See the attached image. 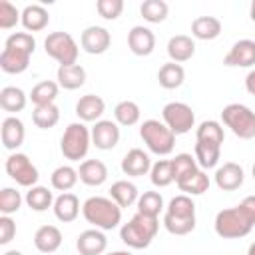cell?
I'll return each mask as SVG.
<instances>
[{
    "mask_svg": "<svg viewBox=\"0 0 255 255\" xmlns=\"http://www.w3.org/2000/svg\"><path fill=\"white\" fill-rule=\"evenodd\" d=\"M82 215L90 225L102 231L116 229L122 223V207L112 197H104V195L88 197L82 203Z\"/></svg>",
    "mask_w": 255,
    "mask_h": 255,
    "instance_id": "cell-1",
    "label": "cell"
},
{
    "mask_svg": "<svg viewBox=\"0 0 255 255\" xmlns=\"http://www.w3.org/2000/svg\"><path fill=\"white\" fill-rule=\"evenodd\" d=\"M163 225L171 235H187L195 229V203L191 195H175L169 199L163 215Z\"/></svg>",
    "mask_w": 255,
    "mask_h": 255,
    "instance_id": "cell-2",
    "label": "cell"
},
{
    "mask_svg": "<svg viewBox=\"0 0 255 255\" xmlns=\"http://www.w3.org/2000/svg\"><path fill=\"white\" fill-rule=\"evenodd\" d=\"M157 229H159V219L157 217L135 213L128 223L122 225L120 239L131 249H145V247L151 245L153 237L157 235Z\"/></svg>",
    "mask_w": 255,
    "mask_h": 255,
    "instance_id": "cell-3",
    "label": "cell"
},
{
    "mask_svg": "<svg viewBox=\"0 0 255 255\" xmlns=\"http://www.w3.org/2000/svg\"><path fill=\"white\" fill-rule=\"evenodd\" d=\"M92 145V129L84 122H74L64 129L60 139V151L70 161H80L88 155Z\"/></svg>",
    "mask_w": 255,
    "mask_h": 255,
    "instance_id": "cell-4",
    "label": "cell"
},
{
    "mask_svg": "<svg viewBox=\"0 0 255 255\" xmlns=\"http://www.w3.org/2000/svg\"><path fill=\"white\" fill-rule=\"evenodd\" d=\"M139 137L155 155H169L175 147V133L159 120H145L139 126Z\"/></svg>",
    "mask_w": 255,
    "mask_h": 255,
    "instance_id": "cell-5",
    "label": "cell"
},
{
    "mask_svg": "<svg viewBox=\"0 0 255 255\" xmlns=\"http://www.w3.org/2000/svg\"><path fill=\"white\" fill-rule=\"evenodd\" d=\"M221 122L239 139L255 137V112L245 104H227L221 110Z\"/></svg>",
    "mask_w": 255,
    "mask_h": 255,
    "instance_id": "cell-6",
    "label": "cell"
},
{
    "mask_svg": "<svg viewBox=\"0 0 255 255\" xmlns=\"http://www.w3.org/2000/svg\"><path fill=\"white\" fill-rule=\"evenodd\" d=\"M213 227H215V233L223 239H241V237L249 235V231L253 229V223L235 205V207L217 211Z\"/></svg>",
    "mask_w": 255,
    "mask_h": 255,
    "instance_id": "cell-7",
    "label": "cell"
},
{
    "mask_svg": "<svg viewBox=\"0 0 255 255\" xmlns=\"http://www.w3.org/2000/svg\"><path fill=\"white\" fill-rule=\"evenodd\" d=\"M44 50L50 58H54L60 66L78 64L80 48L70 32H52L44 40Z\"/></svg>",
    "mask_w": 255,
    "mask_h": 255,
    "instance_id": "cell-8",
    "label": "cell"
},
{
    "mask_svg": "<svg viewBox=\"0 0 255 255\" xmlns=\"http://www.w3.org/2000/svg\"><path fill=\"white\" fill-rule=\"evenodd\" d=\"M6 173L22 187H34L40 179V173H38V167L32 163V159L26 155V153H20V151H14L6 157Z\"/></svg>",
    "mask_w": 255,
    "mask_h": 255,
    "instance_id": "cell-9",
    "label": "cell"
},
{
    "mask_svg": "<svg viewBox=\"0 0 255 255\" xmlns=\"http://www.w3.org/2000/svg\"><path fill=\"white\" fill-rule=\"evenodd\" d=\"M161 118H163V124L175 135H183V133H187L195 126V114L183 102H169V104H165L163 110H161Z\"/></svg>",
    "mask_w": 255,
    "mask_h": 255,
    "instance_id": "cell-10",
    "label": "cell"
},
{
    "mask_svg": "<svg viewBox=\"0 0 255 255\" xmlns=\"http://www.w3.org/2000/svg\"><path fill=\"white\" fill-rule=\"evenodd\" d=\"M80 46L84 52L100 56L112 46V34L104 26H88L80 36Z\"/></svg>",
    "mask_w": 255,
    "mask_h": 255,
    "instance_id": "cell-11",
    "label": "cell"
},
{
    "mask_svg": "<svg viewBox=\"0 0 255 255\" xmlns=\"http://www.w3.org/2000/svg\"><path fill=\"white\" fill-rule=\"evenodd\" d=\"M120 141V126L112 120H100L94 124L92 128V143L102 149V151H108V149H114Z\"/></svg>",
    "mask_w": 255,
    "mask_h": 255,
    "instance_id": "cell-12",
    "label": "cell"
},
{
    "mask_svg": "<svg viewBox=\"0 0 255 255\" xmlns=\"http://www.w3.org/2000/svg\"><path fill=\"white\" fill-rule=\"evenodd\" d=\"M225 66H235V68H251L255 66V40L243 38L237 40L231 50L223 58Z\"/></svg>",
    "mask_w": 255,
    "mask_h": 255,
    "instance_id": "cell-13",
    "label": "cell"
},
{
    "mask_svg": "<svg viewBox=\"0 0 255 255\" xmlns=\"http://www.w3.org/2000/svg\"><path fill=\"white\" fill-rule=\"evenodd\" d=\"M76 249L80 255H104L108 249V237L102 229H86L78 235Z\"/></svg>",
    "mask_w": 255,
    "mask_h": 255,
    "instance_id": "cell-14",
    "label": "cell"
},
{
    "mask_svg": "<svg viewBox=\"0 0 255 255\" xmlns=\"http://www.w3.org/2000/svg\"><path fill=\"white\" fill-rule=\"evenodd\" d=\"M215 185L221 189V191H235L243 185V179H245V173H243V167L235 161H227L223 165H219L215 169Z\"/></svg>",
    "mask_w": 255,
    "mask_h": 255,
    "instance_id": "cell-15",
    "label": "cell"
},
{
    "mask_svg": "<svg viewBox=\"0 0 255 255\" xmlns=\"http://www.w3.org/2000/svg\"><path fill=\"white\" fill-rule=\"evenodd\" d=\"M0 137H2V145L8 151H16L24 143V137H26V129H24L22 120L16 116L4 118L2 126H0Z\"/></svg>",
    "mask_w": 255,
    "mask_h": 255,
    "instance_id": "cell-16",
    "label": "cell"
},
{
    "mask_svg": "<svg viewBox=\"0 0 255 255\" xmlns=\"http://www.w3.org/2000/svg\"><path fill=\"white\" fill-rule=\"evenodd\" d=\"M30 58H32V52L4 46V50L0 54V70L6 74H22L28 70Z\"/></svg>",
    "mask_w": 255,
    "mask_h": 255,
    "instance_id": "cell-17",
    "label": "cell"
},
{
    "mask_svg": "<svg viewBox=\"0 0 255 255\" xmlns=\"http://www.w3.org/2000/svg\"><path fill=\"white\" fill-rule=\"evenodd\" d=\"M128 46L135 56H149L155 48V34L147 26H133L128 32Z\"/></svg>",
    "mask_w": 255,
    "mask_h": 255,
    "instance_id": "cell-18",
    "label": "cell"
},
{
    "mask_svg": "<svg viewBox=\"0 0 255 255\" xmlns=\"http://www.w3.org/2000/svg\"><path fill=\"white\" fill-rule=\"evenodd\" d=\"M151 165L153 163H151L149 155L143 149H139V147L129 149L124 155V159H122V171L128 177H141V175H145V173L151 171Z\"/></svg>",
    "mask_w": 255,
    "mask_h": 255,
    "instance_id": "cell-19",
    "label": "cell"
},
{
    "mask_svg": "<svg viewBox=\"0 0 255 255\" xmlns=\"http://www.w3.org/2000/svg\"><path fill=\"white\" fill-rule=\"evenodd\" d=\"M106 112V102L96 94H86L76 102V116L80 122H100Z\"/></svg>",
    "mask_w": 255,
    "mask_h": 255,
    "instance_id": "cell-20",
    "label": "cell"
},
{
    "mask_svg": "<svg viewBox=\"0 0 255 255\" xmlns=\"http://www.w3.org/2000/svg\"><path fill=\"white\" fill-rule=\"evenodd\" d=\"M80 181L88 187H100L108 179V165L102 159H84L78 169Z\"/></svg>",
    "mask_w": 255,
    "mask_h": 255,
    "instance_id": "cell-21",
    "label": "cell"
},
{
    "mask_svg": "<svg viewBox=\"0 0 255 255\" xmlns=\"http://www.w3.org/2000/svg\"><path fill=\"white\" fill-rule=\"evenodd\" d=\"M195 54V42L191 36H185V34H175L169 38L167 42V56L171 62L175 64H181V62H187L191 60Z\"/></svg>",
    "mask_w": 255,
    "mask_h": 255,
    "instance_id": "cell-22",
    "label": "cell"
},
{
    "mask_svg": "<svg viewBox=\"0 0 255 255\" xmlns=\"http://www.w3.org/2000/svg\"><path fill=\"white\" fill-rule=\"evenodd\" d=\"M54 215L58 221L62 223H72L78 215H80V199L78 195L66 191V193H60L56 199H54Z\"/></svg>",
    "mask_w": 255,
    "mask_h": 255,
    "instance_id": "cell-23",
    "label": "cell"
},
{
    "mask_svg": "<svg viewBox=\"0 0 255 255\" xmlns=\"http://www.w3.org/2000/svg\"><path fill=\"white\" fill-rule=\"evenodd\" d=\"M62 245V231L56 225H42L34 233V247L40 253H54Z\"/></svg>",
    "mask_w": 255,
    "mask_h": 255,
    "instance_id": "cell-24",
    "label": "cell"
},
{
    "mask_svg": "<svg viewBox=\"0 0 255 255\" xmlns=\"http://www.w3.org/2000/svg\"><path fill=\"white\" fill-rule=\"evenodd\" d=\"M86 68L80 64H70V66H60L56 72V80L60 88L64 90H78L86 84Z\"/></svg>",
    "mask_w": 255,
    "mask_h": 255,
    "instance_id": "cell-25",
    "label": "cell"
},
{
    "mask_svg": "<svg viewBox=\"0 0 255 255\" xmlns=\"http://www.w3.org/2000/svg\"><path fill=\"white\" fill-rule=\"evenodd\" d=\"M50 14L42 4H28L22 10V26L26 32H40L48 26Z\"/></svg>",
    "mask_w": 255,
    "mask_h": 255,
    "instance_id": "cell-26",
    "label": "cell"
},
{
    "mask_svg": "<svg viewBox=\"0 0 255 255\" xmlns=\"http://www.w3.org/2000/svg\"><path fill=\"white\" fill-rule=\"evenodd\" d=\"M110 197L124 209V207H131L133 203H137L139 191H137L135 183H131L128 179H118L110 187Z\"/></svg>",
    "mask_w": 255,
    "mask_h": 255,
    "instance_id": "cell-27",
    "label": "cell"
},
{
    "mask_svg": "<svg viewBox=\"0 0 255 255\" xmlns=\"http://www.w3.org/2000/svg\"><path fill=\"white\" fill-rule=\"evenodd\" d=\"M221 20L215 16H197L191 22V36L197 40H215L221 34Z\"/></svg>",
    "mask_w": 255,
    "mask_h": 255,
    "instance_id": "cell-28",
    "label": "cell"
},
{
    "mask_svg": "<svg viewBox=\"0 0 255 255\" xmlns=\"http://www.w3.org/2000/svg\"><path fill=\"white\" fill-rule=\"evenodd\" d=\"M175 183H177L179 191H183L185 195H203L209 189V175L201 167H197L195 171H191L189 175L181 177Z\"/></svg>",
    "mask_w": 255,
    "mask_h": 255,
    "instance_id": "cell-29",
    "label": "cell"
},
{
    "mask_svg": "<svg viewBox=\"0 0 255 255\" xmlns=\"http://www.w3.org/2000/svg\"><path fill=\"white\" fill-rule=\"evenodd\" d=\"M28 104V96L24 94L22 88L16 86H4L0 90V108L8 114H18L26 108Z\"/></svg>",
    "mask_w": 255,
    "mask_h": 255,
    "instance_id": "cell-30",
    "label": "cell"
},
{
    "mask_svg": "<svg viewBox=\"0 0 255 255\" xmlns=\"http://www.w3.org/2000/svg\"><path fill=\"white\" fill-rule=\"evenodd\" d=\"M157 82L161 88L165 90H175L179 88L183 82H185V70L181 64H175V62H167L159 68L157 72Z\"/></svg>",
    "mask_w": 255,
    "mask_h": 255,
    "instance_id": "cell-31",
    "label": "cell"
},
{
    "mask_svg": "<svg viewBox=\"0 0 255 255\" xmlns=\"http://www.w3.org/2000/svg\"><path fill=\"white\" fill-rule=\"evenodd\" d=\"M60 94V84L54 82V80H44V82H38L32 92H30V100L34 106H48V104H54L56 98Z\"/></svg>",
    "mask_w": 255,
    "mask_h": 255,
    "instance_id": "cell-32",
    "label": "cell"
},
{
    "mask_svg": "<svg viewBox=\"0 0 255 255\" xmlns=\"http://www.w3.org/2000/svg\"><path fill=\"white\" fill-rule=\"evenodd\" d=\"M221 145L209 141H195V161L201 169H211L219 163Z\"/></svg>",
    "mask_w": 255,
    "mask_h": 255,
    "instance_id": "cell-33",
    "label": "cell"
},
{
    "mask_svg": "<svg viewBox=\"0 0 255 255\" xmlns=\"http://www.w3.org/2000/svg\"><path fill=\"white\" fill-rule=\"evenodd\" d=\"M78 179H80L78 169L72 167V165H60V167H56V169L52 171V175H50L52 187H54L56 191H62V193L70 191V189L78 183Z\"/></svg>",
    "mask_w": 255,
    "mask_h": 255,
    "instance_id": "cell-34",
    "label": "cell"
},
{
    "mask_svg": "<svg viewBox=\"0 0 255 255\" xmlns=\"http://www.w3.org/2000/svg\"><path fill=\"white\" fill-rule=\"evenodd\" d=\"M24 201L26 205L32 209V211H46L48 207H54V195L48 187L44 185H34L26 191L24 195Z\"/></svg>",
    "mask_w": 255,
    "mask_h": 255,
    "instance_id": "cell-35",
    "label": "cell"
},
{
    "mask_svg": "<svg viewBox=\"0 0 255 255\" xmlns=\"http://www.w3.org/2000/svg\"><path fill=\"white\" fill-rule=\"evenodd\" d=\"M114 118H116V124L118 126H124V128H129V126H135L141 118V110L135 102L131 100H124L120 102L116 108H114Z\"/></svg>",
    "mask_w": 255,
    "mask_h": 255,
    "instance_id": "cell-36",
    "label": "cell"
},
{
    "mask_svg": "<svg viewBox=\"0 0 255 255\" xmlns=\"http://www.w3.org/2000/svg\"><path fill=\"white\" fill-rule=\"evenodd\" d=\"M32 122L36 124V128L40 129H50L60 122V108L56 104H48V106H34L32 112Z\"/></svg>",
    "mask_w": 255,
    "mask_h": 255,
    "instance_id": "cell-37",
    "label": "cell"
},
{
    "mask_svg": "<svg viewBox=\"0 0 255 255\" xmlns=\"http://www.w3.org/2000/svg\"><path fill=\"white\" fill-rule=\"evenodd\" d=\"M139 14H141V18H143L145 22H149V24H159V22H163V20L167 18L169 6H167V2H163V0H143L141 6H139Z\"/></svg>",
    "mask_w": 255,
    "mask_h": 255,
    "instance_id": "cell-38",
    "label": "cell"
},
{
    "mask_svg": "<svg viewBox=\"0 0 255 255\" xmlns=\"http://www.w3.org/2000/svg\"><path fill=\"white\" fill-rule=\"evenodd\" d=\"M225 139V133H223V128L219 122L215 120H205L197 126V131H195V141H209V143H217L221 145Z\"/></svg>",
    "mask_w": 255,
    "mask_h": 255,
    "instance_id": "cell-39",
    "label": "cell"
},
{
    "mask_svg": "<svg viewBox=\"0 0 255 255\" xmlns=\"http://www.w3.org/2000/svg\"><path fill=\"white\" fill-rule=\"evenodd\" d=\"M137 213L149 215V217H159L163 209V197L159 191H143L137 199Z\"/></svg>",
    "mask_w": 255,
    "mask_h": 255,
    "instance_id": "cell-40",
    "label": "cell"
},
{
    "mask_svg": "<svg viewBox=\"0 0 255 255\" xmlns=\"http://www.w3.org/2000/svg\"><path fill=\"white\" fill-rule=\"evenodd\" d=\"M149 179L155 187H167L173 183V171H171V159H157L151 165Z\"/></svg>",
    "mask_w": 255,
    "mask_h": 255,
    "instance_id": "cell-41",
    "label": "cell"
},
{
    "mask_svg": "<svg viewBox=\"0 0 255 255\" xmlns=\"http://www.w3.org/2000/svg\"><path fill=\"white\" fill-rule=\"evenodd\" d=\"M22 193L14 187H2L0 191V213L2 215H12L22 207Z\"/></svg>",
    "mask_w": 255,
    "mask_h": 255,
    "instance_id": "cell-42",
    "label": "cell"
},
{
    "mask_svg": "<svg viewBox=\"0 0 255 255\" xmlns=\"http://www.w3.org/2000/svg\"><path fill=\"white\" fill-rule=\"evenodd\" d=\"M199 165L195 161V157H191V153H177L171 159V171H173V181H179L181 177L189 175L191 171H195Z\"/></svg>",
    "mask_w": 255,
    "mask_h": 255,
    "instance_id": "cell-43",
    "label": "cell"
},
{
    "mask_svg": "<svg viewBox=\"0 0 255 255\" xmlns=\"http://www.w3.org/2000/svg\"><path fill=\"white\" fill-rule=\"evenodd\" d=\"M18 22H22V12L8 0L0 2V28L2 30H10L14 28Z\"/></svg>",
    "mask_w": 255,
    "mask_h": 255,
    "instance_id": "cell-44",
    "label": "cell"
},
{
    "mask_svg": "<svg viewBox=\"0 0 255 255\" xmlns=\"http://www.w3.org/2000/svg\"><path fill=\"white\" fill-rule=\"evenodd\" d=\"M96 10L104 20H118L124 12V2L122 0H98Z\"/></svg>",
    "mask_w": 255,
    "mask_h": 255,
    "instance_id": "cell-45",
    "label": "cell"
},
{
    "mask_svg": "<svg viewBox=\"0 0 255 255\" xmlns=\"http://www.w3.org/2000/svg\"><path fill=\"white\" fill-rule=\"evenodd\" d=\"M4 46H10V48H20V50H26V52H32L36 50V40L30 32H14L6 38Z\"/></svg>",
    "mask_w": 255,
    "mask_h": 255,
    "instance_id": "cell-46",
    "label": "cell"
},
{
    "mask_svg": "<svg viewBox=\"0 0 255 255\" xmlns=\"http://www.w3.org/2000/svg\"><path fill=\"white\" fill-rule=\"evenodd\" d=\"M16 235V223L10 215L0 217V245H8Z\"/></svg>",
    "mask_w": 255,
    "mask_h": 255,
    "instance_id": "cell-47",
    "label": "cell"
},
{
    "mask_svg": "<svg viewBox=\"0 0 255 255\" xmlns=\"http://www.w3.org/2000/svg\"><path fill=\"white\" fill-rule=\"evenodd\" d=\"M241 211H243V215L255 225V195H247V197H243V201L237 205Z\"/></svg>",
    "mask_w": 255,
    "mask_h": 255,
    "instance_id": "cell-48",
    "label": "cell"
},
{
    "mask_svg": "<svg viewBox=\"0 0 255 255\" xmlns=\"http://www.w3.org/2000/svg\"><path fill=\"white\" fill-rule=\"evenodd\" d=\"M245 90H247L251 96H255V70H251V72L245 76Z\"/></svg>",
    "mask_w": 255,
    "mask_h": 255,
    "instance_id": "cell-49",
    "label": "cell"
},
{
    "mask_svg": "<svg viewBox=\"0 0 255 255\" xmlns=\"http://www.w3.org/2000/svg\"><path fill=\"white\" fill-rule=\"evenodd\" d=\"M249 18L255 22V0L251 2V6H249Z\"/></svg>",
    "mask_w": 255,
    "mask_h": 255,
    "instance_id": "cell-50",
    "label": "cell"
},
{
    "mask_svg": "<svg viewBox=\"0 0 255 255\" xmlns=\"http://www.w3.org/2000/svg\"><path fill=\"white\" fill-rule=\"evenodd\" d=\"M104 255H133L129 251H112V253H104Z\"/></svg>",
    "mask_w": 255,
    "mask_h": 255,
    "instance_id": "cell-51",
    "label": "cell"
},
{
    "mask_svg": "<svg viewBox=\"0 0 255 255\" xmlns=\"http://www.w3.org/2000/svg\"><path fill=\"white\" fill-rule=\"evenodd\" d=\"M4 255H24L22 251H16V249H10V251H6Z\"/></svg>",
    "mask_w": 255,
    "mask_h": 255,
    "instance_id": "cell-52",
    "label": "cell"
},
{
    "mask_svg": "<svg viewBox=\"0 0 255 255\" xmlns=\"http://www.w3.org/2000/svg\"><path fill=\"white\" fill-rule=\"evenodd\" d=\"M247 255H255V241L249 245V251H247Z\"/></svg>",
    "mask_w": 255,
    "mask_h": 255,
    "instance_id": "cell-53",
    "label": "cell"
},
{
    "mask_svg": "<svg viewBox=\"0 0 255 255\" xmlns=\"http://www.w3.org/2000/svg\"><path fill=\"white\" fill-rule=\"evenodd\" d=\"M251 173H253V179H255V163H253V167H251Z\"/></svg>",
    "mask_w": 255,
    "mask_h": 255,
    "instance_id": "cell-54",
    "label": "cell"
}]
</instances>
